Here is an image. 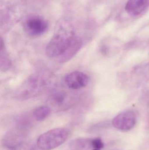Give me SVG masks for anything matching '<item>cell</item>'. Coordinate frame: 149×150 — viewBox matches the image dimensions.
<instances>
[{"label":"cell","instance_id":"1","mask_svg":"<svg viewBox=\"0 0 149 150\" xmlns=\"http://www.w3.org/2000/svg\"><path fill=\"white\" fill-rule=\"evenodd\" d=\"M69 135V131L66 129H53L40 135L37 141V144L42 150L54 149L64 144Z\"/></svg>","mask_w":149,"mask_h":150},{"label":"cell","instance_id":"2","mask_svg":"<svg viewBox=\"0 0 149 150\" xmlns=\"http://www.w3.org/2000/svg\"><path fill=\"white\" fill-rule=\"evenodd\" d=\"M74 37L71 33L56 34L46 46V55L49 58H59L64 52Z\"/></svg>","mask_w":149,"mask_h":150},{"label":"cell","instance_id":"3","mask_svg":"<svg viewBox=\"0 0 149 150\" xmlns=\"http://www.w3.org/2000/svg\"><path fill=\"white\" fill-rule=\"evenodd\" d=\"M136 123V116L132 111H125L117 115L112 120L113 126L116 129L127 132L134 128Z\"/></svg>","mask_w":149,"mask_h":150},{"label":"cell","instance_id":"4","mask_svg":"<svg viewBox=\"0 0 149 150\" xmlns=\"http://www.w3.org/2000/svg\"><path fill=\"white\" fill-rule=\"evenodd\" d=\"M26 135L27 132L23 129H16L8 131L3 137V144L6 148L12 149L25 142Z\"/></svg>","mask_w":149,"mask_h":150},{"label":"cell","instance_id":"5","mask_svg":"<svg viewBox=\"0 0 149 150\" xmlns=\"http://www.w3.org/2000/svg\"><path fill=\"white\" fill-rule=\"evenodd\" d=\"M89 79L86 74L79 71H74L67 74L64 81L68 88L72 90H78L87 85Z\"/></svg>","mask_w":149,"mask_h":150},{"label":"cell","instance_id":"6","mask_svg":"<svg viewBox=\"0 0 149 150\" xmlns=\"http://www.w3.org/2000/svg\"><path fill=\"white\" fill-rule=\"evenodd\" d=\"M26 28L30 34L33 36H39L45 32L48 28V24L41 18L33 17L27 21Z\"/></svg>","mask_w":149,"mask_h":150},{"label":"cell","instance_id":"7","mask_svg":"<svg viewBox=\"0 0 149 150\" xmlns=\"http://www.w3.org/2000/svg\"><path fill=\"white\" fill-rule=\"evenodd\" d=\"M96 146L95 138H76L71 141L69 144L71 150H101Z\"/></svg>","mask_w":149,"mask_h":150},{"label":"cell","instance_id":"8","mask_svg":"<svg viewBox=\"0 0 149 150\" xmlns=\"http://www.w3.org/2000/svg\"><path fill=\"white\" fill-rule=\"evenodd\" d=\"M149 5V0H129L125 10L129 15L135 16L144 11Z\"/></svg>","mask_w":149,"mask_h":150},{"label":"cell","instance_id":"9","mask_svg":"<svg viewBox=\"0 0 149 150\" xmlns=\"http://www.w3.org/2000/svg\"><path fill=\"white\" fill-rule=\"evenodd\" d=\"M82 46V42L79 38L74 37L64 52L59 57V61L61 63L70 60L78 53Z\"/></svg>","mask_w":149,"mask_h":150},{"label":"cell","instance_id":"10","mask_svg":"<svg viewBox=\"0 0 149 150\" xmlns=\"http://www.w3.org/2000/svg\"><path fill=\"white\" fill-rule=\"evenodd\" d=\"M51 112V109L48 106H41L34 109L33 112V116L36 120L43 121L49 116Z\"/></svg>","mask_w":149,"mask_h":150},{"label":"cell","instance_id":"11","mask_svg":"<svg viewBox=\"0 0 149 150\" xmlns=\"http://www.w3.org/2000/svg\"><path fill=\"white\" fill-rule=\"evenodd\" d=\"M11 65L10 60L6 52L2 40L1 39V69L2 71L8 70Z\"/></svg>","mask_w":149,"mask_h":150},{"label":"cell","instance_id":"12","mask_svg":"<svg viewBox=\"0 0 149 150\" xmlns=\"http://www.w3.org/2000/svg\"><path fill=\"white\" fill-rule=\"evenodd\" d=\"M66 95L64 92L58 91L53 94L51 98L52 102L56 106L61 107L65 102Z\"/></svg>","mask_w":149,"mask_h":150},{"label":"cell","instance_id":"13","mask_svg":"<svg viewBox=\"0 0 149 150\" xmlns=\"http://www.w3.org/2000/svg\"><path fill=\"white\" fill-rule=\"evenodd\" d=\"M11 150H35V149L32 145L25 142Z\"/></svg>","mask_w":149,"mask_h":150},{"label":"cell","instance_id":"14","mask_svg":"<svg viewBox=\"0 0 149 150\" xmlns=\"http://www.w3.org/2000/svg\"><path fill=\"white\" fill-rule=\"evenodd\" d=\"M117 150V149H113V150Z\"/></svg>","mask_w":149,"mask_h":150}]
</instances>
